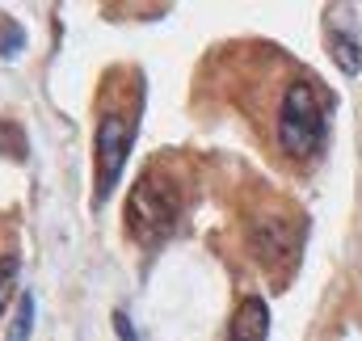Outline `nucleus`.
Returning a JSON list of instances; mask_svg holds the SVG:
<instances>
[{"mask_svg": "<svg viewBox=\"0 0 362 341\" xmlns=\"http://www.w3.org/2000/svg\"><path fill=\"white\" fill-rule=\"evenodd\" d=\"M325 105L316 97V85L308 81H295L282 93V105H278V144L291 161H308L325 148Z\"/></svg>", "mask_w": 362, "mask_h": 341, "instance_id": "nucleus-1", "label": "nucleus"}, {"mask_svg": "<svg viewBox=\"0 0 362 341\" xmlns=\"http://www.w3.org/2000/svg\"><path fill=\"white\" fill-rule=\"evenodd\" d=\"M127 224L139 245H160L169 236V228L177 224V190L169 177H160V169H148L139 177V185L127 202Z\"/></svg>", "mask_w": 362, "mask_h": 341, "instance_id": "nucleus-2", "label": "nucleus"}, {"mask_svg": "<svg viewBox=\"0 0 362 341\" xmlns=\"http://www.w3.org/2000/svg\"><path fill=\"white\" fill-rule=\"evenodd\" d=\"M131 139H135V127L122 114H101L97 122V202H105L110 190L118 185L127 156H131Z\"/></svg>", "mask_w": 362, "mask_h": 341, "instance_id": "nucleus-3", "label": "nucleus"}, {"mask_svg": "<svg viewBox=\"0 0 362 341\" xmlns=\"http://www.w3.org/2000/svg\"><path fill=\"white\" fill-rule=\"evenodd\" d=\"M249 236H253V253H257L262 265L295 261L299 241H303V224L299 219H278V215H270V219H257Z\"/></svg>", "mask_w": 362, "mask_h": 341, "instance_id": "nucleus-4", "label": "nucleus"}, {"mask_svg": "<svg viewBox=\"0 0 362 341\" xmlns=\"http://www.w3.org/2000/svg\"><path fill=\"white\" fill-rule=\"evenodd\" d=\"M270 337V304L262 295H245L232 325H228V341H266Z\"/></svg>", "mask_w": 362, "mask_h": 341, "instance_id": "nucleus-5", "label": "nucleus"}, {"mask_svg": "<svg viewBox=\"0 0 362 341\" xmlns=\"http://www.w3.org/2000/svg\"><path fill=\"white\" fill-rule=\"evenodd\" d=\"M329 51H333V59H337V68H341L346 76H358L362 72V42L354 38L350 25L329 21Z\"/></svg>", "mask_w": 362, "mask_h": 341, "instance_id": "nucleus-6", "label": "nucleus"}, {"mask_svg": "<svg viewBox=\"0 0 362 341\" xmlns=\"http://www.w3.org/2000/svg\"><path fill=\"white\" fill-rule=\"evenodd\" d=\"M30 333H34V291H21L17 295V316H13L4 341H30Z\"/></svg>", "mask_w": 362, "mask_h": 341, "instance_id": "nucleus-7", "label": "nucleus"}, {"mask_svg": "<svg viewBox=\"0 0 362 341\" xmlns=\"http://www.w3.org/2000/svg\"><path fill=\"white\" fill-rule=\"evenodd\" d=\"M0 152H4V156H13V161H21V156H25V135H21V127H17V122H0Z\"/></svg>", "mask_w": 362, "mask_h": 341, "instance_id": "nucleus-8", "label": "nucleus"}, {"mask_svg": "<svg viewBox=\"0 0 362 341\" xmlns=\"http://www.w3.org/2000/svg\"><path fill=\"white\" fill-rule=\"evenodd\" d=\"M17 270H21L17 257H0V312L8 308V299H13V291H17Z\"/></svg>", "mask_w": 362, "mask_h": 341, "instance_id": "nucleus-9", "label": "nucleus"}, {"mask_svg": "<svg viewBox=\"0 0 362 341\" xmlns=\"http://www.w3.org/2000/svg\"><path fill=\"white\" fill-rule=\"evenodd\" d=\"M21 42H25V34H21V25L4 17V21H0V55H4V59H13V55L21 51Z\"/></svg>", "mask_w": 362, "mask_h": 341, "instance_id": "nucleus-10", "label": "nucleus"}, {"mask_svg": "<svg viewBox=\"0 0 362 341\" xmlns=\"http://www.w3.org/2000/svg\"><path fill=\"white\" fill-rule=\"evenodd\" d=\"M114 333H118V341H139V333L131 329V316H127L122 308L114 312Z\"/></svg>", "mask_w": 362, "mask_h": 341, "instance_id": "nucleus-11", "label": "nucleus"}]
</instances>
